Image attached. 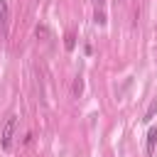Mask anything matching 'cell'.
Listing matches in <instances>:
<instances>
[{
	"label": "cell",
	"mask_w": 157,
	"mask_h": 157,
	"mask_svg": "<svg viewBox=\"0 0 157 157\" xmlns=\"http://www.w3.org/2000/svg\"><path fill=\"white\" fill-rule=\"evenodd\" d=\"M157 115V98L150 103V108H147V113H145V118H142V123H152V118Z\"/></svg>",
	"instance_id": "3957f363"
},
{
	"label": "cell",
	"mask_w": 157,
	"mask_h": 157,
	"mask_svg": "<svg viewBox=\"0 0 157 157\" xmlns=\"http://www.w3.org/2000/svg\"><path fill=\"white\" fill-rule=\"evenodd\" d=\"M93 20H96L98 25H105V12H103V10H96V15H93Z\"/></svg>",
	"instance_id": "52a82bcc"
},
{
	"label": "cell",
	"mask_w": 157,
	"mask_h": 157,
	"mask_svg": "<svg viewBox=\"0 0 157 157\" xmlns=\"http://www.w3.org/2000/svg\"><path fill=\"white\" fill-rule=\"evenodd\" d=\"M0 25H2V29L7 25V2L5 0H0Z\"/></svg>",
	"instance_id": "5b68a950"
},
{
	"label": "cell",
	"mask_w": 157,
	"mask_h": 157,
	"mask_svg": "<svg viewBox=\"0 0 157 157\" xmlns=\"http://www.w3.org/2000/svg\"><path fill=\"white\" fill-rule=\"evenodd\" d=\"M155 145H157V128H150L147 130V147H145V152L152 155L155 152Z\"/></svg>",
	"instance_id": "7a4b0ae2"
},
{
	"label": "cell",
	"mask_w": 157,
	"mask_h": 157,
	"mask_svg": "<svg viewBox=\"0 0 157 157\" xmlns=\"http://www.w3.org/2000/svg\"><path fill=\"white\" fill-rule=\"evenodd\" d=\"M64 47H66V52H74V47H76V37H74V32H69V34L64 37Z\"/></svg>",
	"instance_id": "277c9868"
},
{
	"label": "cell",
	"mask_w": 157,
	"mask_h": 157,
	"mask_svg": "<svg viewBox=\"0 0 157 157\" xmlns=\"http://www.w3.org/2000/svg\"><path fill=\"white\" fill-rule=\"evenodd\" d=\"M15 125H17V118H15V115H10V118L5 120V125H2V137H0V142H2V147H5V150H10V145H12Z\"/></svg>",
	"instance_id": "6da1fadb"
},
{
	"label": "cell",
	"mask_w": 157,
	"mask_h": 157,
	"mask_svg": "<svg viewBox=\"0 0 157 157\" xmlns=\"http://www.w3.org/2000/svg\"><path fill=\"white\" fill-rule=\"evenodd\" d=\"M93 5H96V10H103V5H105V0H91Z\"/></svg>",
	"instance_id": "ba28073f"
},
{
	"label": "cell",
	"mask_w": 157,
	"mask_h": 157,
	"mask_svg": "<svg viewBox=\"0 0 157 157\" xmlns=\"http://www.w3.org/2000/svg\"><path fill=\"white\" fill-rule=\"evenodd\" d=\"M81 91H83V81H81V78H76V81H74V96L78 98V96H81Z\"/></svg>",
	"instance_id": "8992f818"
}]
</instances>
